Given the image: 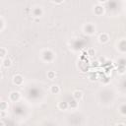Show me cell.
<instances>
[{
  "label": "cell",
  "instance_id": "cell-1",
  "mask_svg": "<svg viewBox=\"0 0 126 126\" xmlns=\"http://www.w3.org/2000/svg\"><path fill=\"white\" fill-rule=\"evenodd\" d=\"M42 57H43V59L45 60V61H52L53 60V58H54V54L50 51V50H45L44 52H43V54H42Z\"/></svg>",
  "mask_w": 126,
  "mask_h": 126
},
{
  "label": "cell",
  "instance_id": "cell-2",
  "mask_svg": "<svg viewBox=\"0 0 126 126\" xmlns=\"http://www.w3.org/2000/svg\"><path fill=\"white\" fill-rule=\"evenodd\" d=\"M84 31H85V32L88 33V34H93V33L95 32V28H94L92 24H87V25H85V27H84Z\"/></svg>",
  "mask_w": 126,
  "mask_h": 126
},
{
  "label": "cell",
  "instance_id": "cell-3",
  "mask_svg": "<svg viewBox=\"0 0 126 126\" xmlns=\"http://www.w3.org/2000/svg\"><path fill=\"white\" fill-rule=\"evenodd\" d=\"M23 82H24V79H23V77H22L20 74H17V75H15V76L13 77V83H14L15 85L20 86V85L23 84Z\"/></svg>",
  "mask_w": 126,
  "mask_h": 126
},
{
  "label": "cell",
  "instance_id": "cell-4",
  "mask_svg": "<svg viewBox=\"0 0 126 126\" xmlns=\"http://www.w3.org/2000/svg\"><path fill=\"white\" fill-rule=\"evenodd\" d=\"M72 96H73V98H74V99H76V100L78 101L79 99H81V98L83 97V93H82V91L76 90V91H74V92H73Z\"/></svg>",
  "mask_w": 126,
  "mask_h": 126
},
{
  "label": "cell",
  "instance_id": "cell-5",
  "mask_svg": "<svg viewBox=\"0 0 126 126\" xmlns=\"http://www.w3.org/2000/svg\"><path fill=\"white\" fill-rule=\"evenodd\" d=\"M9 98L12 101H17L20 98V93L19 92H12L9 95Z\"/></svg>",
  "mask_w": 126,
  "mask_h": 126
},
{
  "label": "cell",
  "instance_id": "cell-6",
  "mask_svg": "<svg viewBox=\"0 0 126 126\" xmlns=\"http://www.w3.org/2000/svg\"><path fill=\"white\" fill-rule=\"evenodd\" d=\"M98 39H99V42H101V43H105V42H107V41H108L109 37H108V34H107V33L102 32V33H100V34H99Z\"/></svg>",
  "mask_w": 126,
  "mask_h": 126
},
{
  "label": "cell",
  "instance_id": "cell-7",
  "mask_svg": "<svg viewBox=\"0 0 126 126\" xmlns=\"http://www.w3.org/2000/svg\"><path fill=\"white\" fill-rule=\"evenodd\" d=\"M58 108L60 110H67L69 108V105H68V102L66 101H61L58 103Z\"/></svg>",
  "mask_w": 126,
  "mask_h": 126
},
{
  "label": "cell",
  "instance_id": "cell-8",
  "mask_svg": "<svg viewBox=\"0 0 126 126\" xmlns=\"http://www.w3.org/2000/svg\"><path fill=\"white\" fill-rule=\"evenodd\" d=\"M42 13H43V11L41 8H34L32 10V14L34 17H40L42 15Z\"/></svg>",
  "mask_w": 126,
  "mask_h": 126
},
{
  "label": "cell",
  "instance_id": "cell-9",
  "mask_svg": "<svg viewBox=\"0 0 126 126\" xmlns=\"http://www.w3.org/2000/svg\"><path fill=\"white\" fill-rule=\"evenodd\" d=\"M1 64H2V66H3V67L8 68V67H10V66H11L12 62H11V60H10L9 58H5V59L1 60Z\"/></svg>",
  "mask_w": 126,
  "mask_h": 126
},
{
  "label": "cell",
  "instance_id": "cell-10",
  "mask_svg": "<svg viewBox=\"0 0 126 126\" xmlns=\"http://www.w3.org/2000/svg\"><path fill=\"white\" fill-rule=\"evenodd\" d=\"M50 92L52 93V94H58L59 92H60V88L57 86V85H52L51 87H50Z\"/></svg>",
  "mask_w": 126,
  "mask_h": 126
},
{
  "label": "cell",
  "instance_id": "cell-11",
  "mask_svg": "<svg viewBox=\"0 0 126 126\" xmlns=\"http://www.w3.org/2000/svg\"><path fill=\"white\" fill-rule=\"evenodd\" d=\"M6 54H7V50L5 47H1L0 48V56H1V60L6 58Z\"/></svg>",
  "mask_w": 126,
  "mask_h": 126
},
{
  "label": "cell",
  "instance_id": "cell-12",
  "mask_svg": "<svg viewBox=\"0 0 126 126\" xmlns=\"http://www.w3.org/2000/svg\"><path fill=\"white\" fill-rule=\"evenodd\" d=\"M68 105H69V107H71V108H76V107L78 106V102H77L76 99L73 98L71 101L68 102Z\"/></svg>",
  "mask_w": 126,
  "mask_h": 126
},
{
  "label": "cell",
  "instance_id": "cell-13",
  "mask_svg": "<svg viewBox=\"0 0 126 126\" xmlns=\"http://www.w3.org/2000/svg\"><path fill=\"white\" fill-rule=\"evenodd\" d=\"M6 109H8V103L6 101H1V111H6Z\"/></svg>",
  "mask_w": 126,
  "mask_h": 126
},
{
  "label": "cell",
  "instance_id": "cell-14",
  "mask_svg": "<svg viewBox=\"0 0 126 126\" xmlns=\"http://www.w3.org/2000/svg\"><path fill=\"white\" fill-rule=\"evenodd\" d=\"M47 77H48V79L53 80V79L55 78V72H53V71H49V72L47 73Z\"/></svg>",
  "mask_w": 126,
  "mask_h": 126
},
{
  "label": "cell",
  "instance_id": "cell-15",
  "mask_svg": "<svg viewBox=\"0 0 126 126\" xmlns=\"http://www.w3.org/2000/svg\"><path fill=\"white\" fill-rule=\"evenodd\" d=\"M120 112L124 115H126V104H122L120 106Z\"/></svg>",
  "mask_w": 126,
  "mask_h": 126
},
{
  "label": "cell",
  "instance_id": "cell-16",
  "mask_svg": "<svg viewBox=\"0 0 126 126\" xmlns=\"http://www.w3.org/2000/svg\"><path fill=\"white\" fill-rule=\"evenodd\" d=\"M0 22H1V28H0V31H3V29H4V20H3V18L1 17L0 18Z\"/></svg>",
  "mask_w": 126,
  "mask_h": 126
},
{
  "label": "cell",
  "instance_id": "cell-17",
  "mask_svg": "<svg viewBox=\"0 0 126 126\" xmlns=\"http://www.w3.org/2000/svg\"><path fill=\"white\" fill-rule=\"evenodd\" d=\"M116 126H125V125H124L123 123H119V124H117Z\"/></svg>",
  "mask_w": 126,
  "mask_h": 126
}]
</instances>
